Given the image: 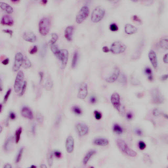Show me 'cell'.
<instances>
[{"mask_svg":"<svg viewBox=\"0 0 168 168\" xmlns=\"http://www.w3.org/2000/svg\"><path fill=\"white\" fill-rule=\"evenodd\" d=\"M148 56L153 67L155 69H157L158 65V60L155 52L153 50H150L148 53Z\"/></svg>","mask_w":168,"mask_h":168,"instance_id":"obj_15","label":"cell"},{"mask_svg":"<svg viewBox=\"0 0 168 168\" xmlns=\"http://www.w3.org/2000/svg\"><path fill=\"white\" fill-rule=\"evenodd\" d=\"M9 62V59L8 58H7V59H5V60L3 61L2 63L3 64H4V65H7Z\"/></svg>","mask_w":168,"mask_h":168,"instance_id":"obj_59","label":"cell"},{"mask_svg":"<svg viewBox=\"0 0 168 168\" xmlns=\"http://www.w3.org/2000/svg\"><path fill=\"white\" fill-rule=\"evenodd\" d=\"M66 150L69 153L73 152L74 147V140L73 137L69 136L66 139L65 144Z\"/></svg>","mask_w":168,"mask_h":168,"instance_id":"obj_14","label":"cell"},{"mask_svg":"<svg viewBox=\"0 0 168 168\" xmlns=\"http://www.w3.org/2000/svg\"><path fill=\"white\" fill-rule=\"evenodd\" d=\"M151 95L153 103L160 105L164 102V97L158 88H154L152 89L151 91Z\"/></svg>","mask_w":168,"mask_h":168,"instance_id":"obj_4","label":"cell"},{"mask_svg":"<svg viewBox=\"0 0 168 168\" xmlns=\"http://www.w3.org/2000/svg\"><path fill=\"white\" fill-rule=\"evenodd\" d=\"M53 86V82L50 79L47 80L45 85V89L47 90H50L52 87Z\"/></svg>","mask_w":168,"mask_h":168,"instance_id":"obj_34","label":"cell"},{"mask_svg":"<svg viewBox=\"0 0 168 168\" xmlns=\"http://www.w3.org/2000/svg\"><path fill=\"white\" fill-rule=\"evenodd\" d=\"M21 114L22 116L27 119H32L33 118V113L28 107H23L21 110Z\"/></svg>","mask_w":168,"mask_h":168,"instance_id":"obj_18","label":"cell"},{"mask_svg":"<svg viewBox=\"0 0 168 168\" xmlns=\"http://www.w3.org/2000/svg\"><path fill=\"white\" fill-rule=\"evenodd\" d=\"M110 29L113 32L116 31L118 30V27L117 25L115 23L111 24L110 26Z\"/></svg>","mask_w":168,"mask_h":168,"instance_id":"obj_42","label":"cell"},{"mask_svg":"<svg viewBox=\"0 0 168 168\" xmlns=\"http://www.w3.org/2000/svg\"><path fill=\"white\" fill-rule=\"evenodd\" d=\"M38 48L37 46L35 45L29 51L30 53L31 54H34L37 53L38 51Z\"/></svg>","mask_w":168,"mask_h":168,"instance_id":"obj_46","label":"cell"},{"mask_svg":"<svg viewBox=\"0 0 168 168\" xmlns=\"http://www.w3.org/2000/svg\"><path fill=\"white\" fill-rule=\"evenodd\" d=\"M76 129L78 134L80 137L85 136L89 132V127L84 123L77 124L76 125Z\"/></svg>","mask_w":168,"mask_h":168,"instance_id":"obj_12","label":"cell"},{"mask_svg":"<svg viewBox=\"0 0 168 168\" xmlns=\"http://www.w3.org/2000/svg\"><path fill=\"white\" fill-rule=\"evenodd\" d=\"M159 43H160V46L162 48L168 50V38L166 37L162 38L160 39Z\"/></svg>","mask_w":168,"mask_h":168,"instance_id":"obj_26","label":"cell"},{"mask_svg":"<svg viewBox=\"0 0 168 168\" xmlns=\"http://www.w3.org/2000/svg\"><path fill=\"white\" fill-rule=\"evenodd\" d=\"M120 70L117 67H115L108 76L106 78V82L111 83L115 82L120 75Z\"/></svg>","mask_w":168,"mask_h":168,"instance_id":"obj_10","label":"cell"},{"mask_svg":"<svg viewBox=\"0 0 168 168\" xmlns=\"http://www.w3.org/2000/svg\"><path fill=\"white\" fill-rule=\"evenodd\" d=\"M153 115L156 117H158L162 115L161 111L158 108H155L153 110Z\"/></svg>","mask_w":168,"mask_h":168,"instance_id":"obj_44","label":"cell"},{"mask_svg":"<svg viewBox=\"0 0 168 168\" xmlns=\"http://www.w3.org/2000/svg\"><path fill=\"white\" fill-rule=\"evenodd\" d=\"M135 134L138 136H141L143 135V132L141 129H136L135 130Z\"/></svg>","mask_w":168,"mask_h":168,"instance_id":"obj_47","label":"cell"},{"mask_svg":"<svg viewBox=\"0 0 168 168\" xmlns=\"http://www.w3.org/2000/svg\"><path fill=\"white\" fill-rule=\"evenodd\" d=\"M72 111L74 113L77 115L82 114V111L81 108L78 106H74L72 107Z\"/></svg>","mask_w":168,"mask_h":168,"instance_id":"obj_35","label":"cell"},{"mask_svg":"<svg viewBox=\"0 0 168 168\" xmlns=\"http://www.w3.org/2000/svg\"><path fill=\"white\" fill-rule=\"evenodd\" d=\"M74 27L72 26H69L66 27L64 31V36L69 41H71L73 38Z\"/></svg>","mask_w":168,"mask_h":168,"instance_id":"obj_19","label":"cell"},{"mask_svg":"<svg viewBox=\"0 0 168 168\" xmlns=\"http://www.w3.org/2000/svg\"><path fill=\"white\" fill-rule=\"evenodd\" d=\"M22 66L23 67L26 69L29 68L31 66V62L27 56H25L24 57Z\"/></svg>","mask_w":168,"mask_h":168,"instance_id":"obj_29","label":"cell"},{"mask_svg":"<svg viewBox=\"0 0 168 168\" xmlns=\"http://www.w3.org/2000/svg\"><path fill=\"white\" fill-rule=\"evenodd\" d=\"M47 51V45L45 44H43L41 47L40 51V56L42 57H45Z\"/></svg>","mask_w":168,"mask_h":168,"instance_id":"obj_36","label":"cell"},{"mask_svg":"<svg viewBox=\"0 0 168 168\" xmlns=\"http://www.w3.org/2000/svg\"><path fill=\"white\" fill-rule=\"evenodd\" d=\"M23 59V56L22 53L18 52L16 54L13 67V71L15 72L19 70L22 65Z\"/></svg>","mask_w":168,"mask_h":168,"instance_id":"obj_9","label":"cell"},{"mask_svg":"<svg viewBox=\"0 0 168 168\" xmlns=\"http://www.w3.org/2000/svg\"><path fill=\"white\" fill-rule=\"evenodd\" d=\"M10 117L11 119L12 120H14L16 118V115L15 113L13 112H11L10 114Z\"/></svg>","mask_w":168,"mask_h":168,"instance_id":"obj_56","label":"cell"},{"mask_svg":"<svg viewBox=\"0 0 168 168\" xmlns=\"http://www.w3.org/2000/svg\"><path fill=\"white\" fill-rule=\"evenodd\" d=\"M144 72L146 75L147 76L148 80L150 81H152L153 79L152 71L151 68L148 67H145L144 69Z\"/></svg>","mask_w":168,"mask_h":168,"instance_id":"obj_25","label":"cell"},{"mask_svg":"<svg viewBox=\"0 0 168 168\" xmlns=\"http://www.w3.org/2000/svg\"><path fill=\"white\" fill-rule=\"evenodd\" d=\"M14 21L11 17L8 15H4L2 17L1 24L3 25L11 26L14 24Z\"/></svg>","mask_w":168,"mask_h":168,"instance_id":"obj_17","label":"cell"},{"mask_svg":"<svg viewBox=\"0 0 168 168\" xmlns=\"http://www.w3.org/2000/svg\"><path fill=\"white\" fill-rule=\"evenodd\" d=\"M39 76L40 83L41 84L42 83V79H43V72H40L39 73Z\"/></svg>","mask_w":168,"mask_h":168,"instance_id":"obj_58","label":"cell"},{"mask_svg":"<svg viewBox=\"0 0 168 168\" xmlns=\"http://www.w3.org/2000/svg\"><path fill=\"white\" fill-rule=\"evenodd\" d=\"M24 74L22 71L18 72L17 74L14 83V89L16 92L17 93L21 90L24 82Z\"/></svg>","mask_w":168,"mask_h":168,"instance_id":"obj_7","label":"cell"},{"mask_svg":"<svg viewBox=\"0 0 168 168\" xmlns=\"http://www.w3.org/2000/svg\"><path fill=\"white\" fill-rule=\"evenodd\" d=\"M27 82L26 81H24V82L23 84L22 88V91L21 93L20 94V95L21 96H22L24 94L26 90V87H27Z\"/></svg>","mask_w":168,"mask_h":168,"instance_id":"obj_39","label":"cell"},{"mask_svg":"<svg viewBox=\"0 0 168 168\" xmlns=\"http://www.w3.org/2000/svg\"><path fill=\"white\" fill-rule=\"evenodd\" d=\"M102 50L104 52L106 53L108 52L109 51V49L106 46H105L102 47Z\"/></svg>","mask_w":168,"mask_h":168,"instance_id":"obj_57","label":"cell"},{"mask_svg":"<svg viewBox=\"0 0 168 168\" xmlns=\"http://www.w3.org/2000/svg\"><path fill=\"white\" fill-rule=\"evenodd\" d=\"M54 155L57 158H60L61 157L62 153L60 151H56L54 152Z\"/></svg>","mask_w":168,"mask_h":168,"instance_id":"obj_49","label":"cell"},{"mask_svg":"<svg viewBox=\"0 0 168 168\" xmlns=\"http://www.w3.org/2000/svg\"><path fill=\"white\" fill-rule=\"evenodd\" d=\"M53 153L50 151L47 154V160L49 166L51 167L52 166L53 162Z\"/></svg>","mask_w":168,"mask_h":168,"instance_id":"obj_30","label":"cell"},{"mask_svg":"<svg viewBox=\"0 0 168 168\" xmlns=\"http://www.w3.org/2000/svg\"><path fill=\"white\" fill-rule=\"evenodd\" d=\"M4 168H11V164H9V163H7L4 166Z\"/></svg>","mask_w":168,"mask_h":168,"instance_id":"obj_61","label":"cell"},{"mask_svg":"<svg viewBox=\"0 0 168 168\" xmlns=\"http://www.w3.org/2000/svg\"><path fill=\"white\" fill-rule=\"evenodd\" d=\"M96 101H97V99H96V97L94 96H92L91 97L90 99V102L91 103L94 104V103H96Z\"/></svg>","mask_w":168,"mask_h":168,"instance_id":"obj_53","label":"cell"},{"mask_svg":"<svg viewBox=\"0 0 168 168\" xmlns=\"http://www.w3.org/2000/svg\"><path fill=\"white\" fill-rule=\"evenodd\" d=\"M14 141V137L12 136L8 138L4 144V150L6 151H9L11 150L13 147Z\"/></svg>","mask_w":168,"mask_h":168,"instance_id":"obj_21","label":"cell"},{"mask_svg":"<svg viewBox=\"0 0 168 168\" xmlns=\"http://www.w3.org/2000/svg\"><path fill=\"white\" fill-rule=\"evenodd\" d=\"M78 54L77 52L76 51L73 54L72 62L71 66L72 68L74 69L76 67L78 62Z\"/></svg>","mask_w":168,"mask_h":168,"instance_id":"obj_28","label":"cell"},{"mask_svg":"<svg viewBox=\"0 0 168 168\" xmlns=\"http://www.w3.org/2000/svg\"><path fill=\"white\" fill-rule=\"evenodd\" d=\"M22 127H19V129L17 130L16 132V142L17 144L19 142L20 140V138H21V135L22 132Z\"/></svg>","mask_w":168,"mask_h":168,"instance_id":"obj_31","label":"cell"},{"mask_svg":"<svg viewBox=\"0 0 168 168\" xmlns=\"http://www.w3.org/2000/svg\"><path fill=\"white\" fill-rule=\"evenodd\" d=\"M88 94L87 85L85 83H83L80 84L78 94V98L80 99H85Z\"/></svg>","mask_w":168,"mask_h":168,"instance_id":"obj_13","label":"cell"},{"mask_svg":"<svg viewBox=\"0 0 168 168\" xmlns=\"http://www.w3.org/2000/svg\"><path fill=\"white\" fill-rule=\"evenodd\" d=\"M47 0H42L41 1V2H42V3H43V4H45L46 3H47Z\"/></svg>","mask_w":168,"mask_h":168,"instance_id":"obj_63","label":"cell"},{"mask_svg":"<svg viewBox=\"0 0 168 168\" xmlns=\"http://www.w3.org/2000/svg\"><path fill=\"white\" fill-rule=\"evenodd\" d=\"M89 13L88 7L86 6H83L81 8L76 17V22L78 24L83 22L88 17Z\"/></svg>","mask_w":168,"mask_h":168,"instance_id":"obj_6","label":"cell"},{"mask_svg":"<svg viewBox=\"0 0 168 168\" xmlns=\"http://www.w3.org/2000/svg\"><path fill=\"white\" fill-rule=\"evenodd\" d=\"M163 61L164 62V63H168V54L167 53L163 57Z\"/></svg>","mask_w":168,"mask_h":168,"instance_id":"obj_54","label":"cell"},{"mask_svg":"<svg viewBox=\"0 0 168 168\" xmlns=\"http://www.w3.org/2000/svg\"><path fill=\"white\" fill-rule=\"evenodd\" d=\"M40 168H46L47 167L46 166V165H45V164H41V166H40Z\"/></svg>","mask_w":168,"mask_h":168,"instance_id":"obj_62","label":"cell"},{"mask_svg":"<svg viewBox=\"0 0 168 168\" xmlns=\"http://www.w3.org/2000/svg\"><path fill=\"white\" fill-rule=\"evenodd\" d=\"M96 152V151L95 150H90L87 153L83 159V164L85 165H86L90 160V159L95 154Z\"/></svg>","mask_w":168,"mask_h":168,"instance_id":"obj_24","label":"cell"},{"mask_svg":"<svg viewBox=\"0 0 168 168\" xmlns=\"http://www.w3.org/2000/svg\"><path fill=\"white\" fill-rule=\"evenodd\" d=\"M23 151V148H21L19 150L18 154L17 156L16 159V162L17 163H18L21 161V159H22V155Z\"/></svg>","mask_w":168,"mask_h":168,"instance_id":"obj_37","label":"cell"},{"mask_svg":"<svg viewBox=\"0 0 168 168\" xmlns=\"http://www.w3.org/2000/svg\"><path fill=\"white\" fill-rule=\"evenodd\" d=\"M56 57L61 62L62 68L64 69L67 63L68 58V52L67 50L65 49L60 50Z\"/></svg>","mask_w":168,"mask_h":168,"instance_id":"obj_8","label":"cell"},{"mask_svg":"<svg viewBox=\"0 0 168 168\" xmlns=\"http://www.w3.org/2000/svg\"><path fill=\"white\" fill-rule=\"evenodd\" d=\"M120 81L121 83H123V84H125L127 82V79L125 75L123 74L121 76V78L120 79Z\"/></svg>","mask_w":168,"mask_h":168,"instance_id":"obj_48","label":"cell"},{"mask_svg":"<svg viewBox=\"0 0 168 168\" xmlns=\"http://www.w3.org/2000/svg\"><path fill=\"white\" fill-rule=\"evenodd\" d=\"M32 131L33 134H34L36 132V125L35 124H33L32 127Z\"/></svg>","mask_w":168,"mask_h":168,"instance_id":"obj_55","label":"cell"},{"mask_svg":"<svg viewBox=\"0 0 168 168\" xmlns=\"http://www.w3.org/2000/svg\"><path fill=\"white\" fill-rule=\"evenodd\" d=\"M0 7L3 10L6 12L8 14H11L13 13V8L9 4L4 2H0Z\"/></svg>","mask_w":168,"mask_h":168,"instance_id":"obj_23","label":"cell"},{"mask_svg":"<svg viewBox=\"0 0 168 168\" xmlns=\"http://www.w3.org/2000/svg\"><path fill=\"white\" fill-rule=\"evenodd\" d=\"M106 13L104 8L101 6H98L94 10L91 16V20L94 23H97L102 20Z\"/></svg>","mask_w":168,"mask_h":168,"instance_id":"obj_3","label":"cell"},{"mask_svg":"<svg viewBox=\"0 0 168 168\" xmlns=\"http://www.w3.org/2000/svg\"><path fill=\"white\" fill-rule=\"evenodd\" d=\"M94 114L95 117V119H97V120H100L101 118H102V115L101 113L100 112L98 111H97V110L95 111Z\"/></svg>","mask_w":168,"mask_h":168,"instance_id":"obj_43","label":"cell"},{"mask_svg":"<svg viewBox=\"0 0 168 168\" xmlns=\"http://www.w3.org/2000/svg\"><path fill=\"white\" fill-rule=\"evenodd\" d=\"M51 49L52 52L56 56H57L60 51L58 46L56 45H55V44L51 45Z\"/></svg>","mask_w":168,"mask_h":168,"instance_id":"obj_32","label":"cell"},{"mask_svg":"<svg viewBox=\"0 0 168 168\" xmlns=\"http://www.w3.org/2000/svg\"><path fill=\"white\" fill-rule=\"evenodd\" d=\"M139 147L140 150H144L146 147V145L144 141H140L138 143Z\"/></svg>","mask_w":168,"mask_h":168,"instance_id":"obj_40","label":"cell"},{"mask_svg":"<svg viewBox=\"0 0 168 168\" xmlns=\"http://www.w3.org/2000/svg\"><path fill=\"white\" fill-rule=\"evenodd\" d=\"M124 30L125 33L129 34H134L136 33L138 30L136 27L130 24L125 25Z\"/></svg>","mask_w":168,"mask_h":168,"instance_id":"obj_22","label":"cell"},{"mask_svg":"<svg viewBox=\"0 0 168 168\" xmlns=\"http://www.w3.org/2000/svg\"><path fill=\"white\" fill-rule=\"evenodd\" d=\"M3 31L4 32L9 34L11 37L13 35V31L11 30L7 29L3 30Z\"/></svg>","mask_w":168,"mask_h":168,"instance_id":"obj_51","label":"cell"},{"mask_svg":"<svg viewBox=\"0 0 168 168\" xmlns=\"http://www.w3.org/2000/svg\"><path fill=\"white\" fill-rule=\"evenodd\" d=\"M11 89H9L7 91V92L6 93L4 97V101H3L4 103H6L7 102V101H8V99L9 98L10 95L11 93Z\"/></svg>","mask_w":168,"mask_h":168,"instance_id":"obj_41","label":"cell"},{"mask_svg":"<svg viewBox=\"0 0 168 168\" xmlns=\"http://www.w3.org/2000/svg\"><path fill=\"white\" fill-rule=\"evenodd\" d=\"M111 102L114 108L118 112H120L121 109V103L120 97L118 94L115 93L112 94L111 97Z\"/></svg>","mask_w":168,"mask_h":168,"instance_id":"obj_11","label":"cell"},{"mask_svg":"<svg viewBox=\"0 0 168 168\" xmlns=\"http://www.w3.org/2000/svg\"><path fill=\"white\" fill-rule=\"evenodd\" d=\"M36 119L39 123H42L43 121V117L42 114L40 113H37L36 115Z\"/></svg>","mask_w":168,"mask_h":168,"instance_id":"obj_38","label":"cell"},{"mask_svg":"<svg viewBox=\"0 0 168 168\" xmlns=\"http://www.w3.org/2000/svg\"><path fill=\"white\" fill-rule=\"evenodd\" d=\"M113 129L114 132L117 134H122L123 132L122 127L117 123L114 124L113 126Z\"/></svg>","mask_w":168,"mask_h":168,"instance_id":"obj_27","label":"cell"},{"mask_svg":"<svg viewBox=\"0 0 168 168\" xmlns=\"http://www.w3.org/2000/svg\"><path fill=\"white\" fill-rule=\"evenodd\" d=\"M168 78V75L167 74L164 75L162 76L161 77V79L162 80H167Z\"/></svg>","mask_w":168,"mask_h":168,"instance_id":"obj_60","label":"cell"},{"mask_svg":"<svg viewBox=\"0 0 168 168\" xmlns=\"http://www.w3.org/2000/svg\"><path fill=\"white\" fill-rule=\"evenodd\" d=\"M144 160L146 163H151V160L150 156L147 154H145L144 155Z\"/></svg>","mask_w":168,"mask_h":168,"instance_id":"obj_45","label":"cell"},{"mask_svg":"<svg viewBox=\"0 0 168 168\" xmlns=\"http://www.w3.org/2000/svg\"><path fill=\"white\" fill-rule=\"evenodd\" d=\"M132 19L135 22H138L140 23L141 22V21L140 18H139L138 17L137 15H134L132 17Z\"/></svg>","mask_w":168,"mask_h":168,"instance_id":"obj_50","label":"cell"},{"mask_svg":"<svg viewBox=\"0 0 168 168\" xmlns=\"http://www.w3.org/2000/svg\"><path fill=\"white\" fill-rule=\"evenodd\" d=\"M51 21L47 17L41 18L39 22V31L41 35L45 36L48 34L50 29Z\"/></svg>","mask_w":168,"mask_h":168,"instance_id":"obj_2","label":"cell"},{"mask_svg":"<svg viewBox=\"0 0 168 168\" xmlns=\"http://www.w3.org/2000/svg\"><path fill=\"white\" fill-rule=\"evenodd\" d=\"M126 117L127 119L130 120L132 119L133 117V115L131 112H128L126 114Z\"/></svg>","mask_w":168,"mask_h":168,"instance_id":"obj_52","label":"cell"},{"mask_svg":"<svg viewBox=\"0 0 168 168\" xmlns=\"http://www.w3.org/2000/svg\"><path fill=\"white\" fill-rule=\"evenodd\" d=\"M23 38L26 41L34 42L36 41V36L33 32L27 31L25 32L23 34Z\"/></svg>","mask_w":168,"mask_h":168,"instance_id":"obj_16","label":"cell"},{"mask_svg":"<svg viewBox=\"0 0 168 168\" xmlns=\"http://www.w3.org/2000/svg\"><path fill=\"white\" fill-rule=\"evenodd\" d=\"M93 144L95 145L100 146H106L109 144V141L107 139L104 138H98L94 140Z\"/></svg>","mask_w":168,"mask_h":168,"instance_id":"obj_20","label":"cell"},{"mask_svg":"<svg viewBox=\"0 0 168 168\" xmlns=\"http://www.w3.org/2000/svg\"><path fill=\"white\" fill-rule=\"evenodd\" d=\"M116 144L121 151L130 157H134L137 155L136 152L129 147L126 142L123 140L118 139L116 140Z\"/></svg>","mask_w":168,"mask_h":168,"instance_id":"obj_1","label":"cell"},{"mask_svg":"<svg viewBox=\"0 0 168 168\" xmlns=\"http://www.w3.org/2000/svg\"><path fill=\"white\" fill-rule=\"evenodd\" d=\"M31 168H36V166H34V165H32V166H31Z\"/></svg>","mask_w":168,"mask_h":168,"instance_id":"obj_64","label":"cell"},{"mask_svg":"<svg viewBox=\"0 0 168 168\" xmlns=\"http://www.w3.org/2000/svg\"><path fill=\"white\" fill-rule=\"evenodd\" d=\"M58 36L56 33H54L51 34V39L49 41L50 45H54L58 39Z\"/></svg>","mask_w":168,"mask_h":168,"instance_id":"obj_33","label":"cell"},{"mask_svg":"<svg viewBox=\"0 0 168 168\" xmlns=\"http://www.w3.org/2000/svg\"><path fill=\"white\" fill-rule=\"evenodd\" d=\"M126 49V45L120 41H116L111 45L110 51L113 53L120 54L124 52Z\"/></svg>","mask_w":168,"mask_h":168,"instance_id":"obj_5","label":"cell"}]
</instances>
